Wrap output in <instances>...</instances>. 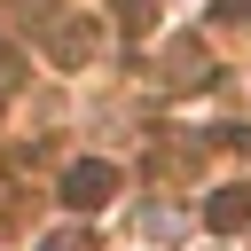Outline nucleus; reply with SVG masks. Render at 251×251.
Instances as JSON below:
<instances>
[{"instance_id":"nucleus-3","label":"nucleus","mask_w":251,"mask_h":251,"mask_svg":"<svg viewBox=\"0 0 251 251\" xmlns=\"http://www.w3.org/2000/svg\"><path fill=\"white\" fill-rule=\"evenodd\" d=\"M47 251H78V243H71V235H55V243H47Z\"/></svg>"},{"instance_id":"nucleus-2","label":"nucleus","mask_w":251,"mask_h":251,"mask_svg":"<svg viewBox=\"0 0 251 251\" xmlns=\"http://www.w3.org/2000/svg\"><path fill=\"white\" fill-rule=\"evenodd\" d=\"M204 227H212V235H235V227H251V188H220V196L204 204Z\"/></svg>"},{"instance_id":"nucleus-1","label":"nucleus","mask_w":251,"mask_h":251,"mask_svg":"<svg viewBox=\"0 0 251 251\" xmlns=\"http://www.w3.org/2000/svg\"><path fill=\"white\" fill-rule=\"evenodd\" d=\"M110 188H118V173H110V165H94V157L63 173V204H71V212H102V204H110Z\"/></svg>"}]
</instances>
